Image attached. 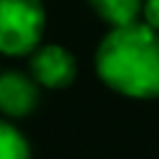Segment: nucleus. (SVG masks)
<instances>
[{
  "mask_svg": "<svg viewBox=\"0 0 159 159\" xmlns=\"http://www.w3.org/2000/svg\"><path fill=\"white\" fill-rule=\"evenodd\" d=\"M94 67L99 80L119 94L159 97V32L139 20L112 27L97 47Z\"/></svg>",
  "mask_w": 159,
  "mask_h": 159,
  "instance_id": "obj_1",
  "label": "nucleus"
},
{
  "mask_svg": "<svg viewBox=\"0 0 159 159\" xmlns=\"http://www.w3.org/2000/svg\"><path fill=\"white\" fill-rule=\"evenodd\" d=\"M45 32V7L40 0H0V52L32 55Z\"/></svg>",
  "mask_w": 159,
  "mask_h": 159,
  "instance_id": "obj_2",
  "label": "nucleus"
},
{
  "mask_svg": "<svg viewBox=\"0 0 159 159\" xmlns=\"http://www.w3.org/2000/svg\"><path fill=\"white\" fill-rule=\"evenodd\" d=\"M30 72L40 87L62 89L77 77V62L70 50L60 45H42L30 55Z\"/></svg>",
  "mask_w": 159,
  "mask_h": 159,
  "instance_id": "obj_3",
  "label": "nucleus"
},
{
  "mask_svg": "<svg viewBox=\"0 0 159 159\" xmlns=\"http://www.w3.org/2000/svg\"><path fill=\"white\" fill-rule=\"evenodd\" d=\"M37 104V82L22 72L0 75V112L7 117H25Z\"/></svg>",
  "mask_w": 159,
  "mask_h": 159,
  "instance_id": "obj_4",
  "label": "nucleus"
},
{
  "mask_svg": "<svg viewBox=\"0 0 159 159\" xmlns=\"http://www.w3.org/2000/svg\"><path fill=\"white\" fill-rule=\"evenodd\" d=\"M89 5L104 22H109L112 27H122V25L137 22V17L142 15L144 0H89Z\"/></svg>",
  "mask_w": 159,
  "mask_h": 159,
  "instance_id": "obj_5",
  "label": "nucleus"
},
{
  "mask_svg": "<svg viewBox=\"0 0 159 159\" xmlns=\"http://www.w3.org/2000/svg\"><path fill=\"white\" fill-rule=\"evenodd\" d=\"M0 159H30V147L20 129L0 119Z\"/></svg>",
  "mask_w": 159,
  "mask_h": 159,
  "instance_id": "obj_6",
  "label": "nucleus"
},
{
  "mask_svg": "<svg viewBox=\"0 0 159 159\" xmlns=\"http://www.w3.org/2000/svg\"><path fill=\"white\" fill-rule=\"evenodd\" d=\"M142 17H144V25H149L152 30L159 32V0H144Z\"/></svg>",
  "mask_w": 159,
  "mask_h": 159,
  "instance_id": "obj_7",
  "label": "nucleus"
}]
</instances>
